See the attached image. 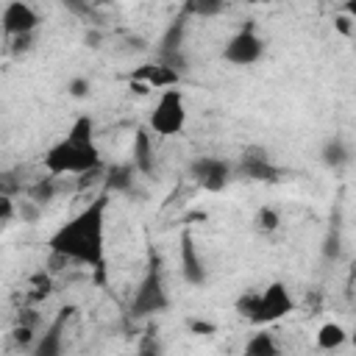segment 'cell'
<instances>
[{"label":"cell","instance_id":"cell-15","mask_svg":"<svg viewBox=\"0 0 356 356\" xmlns=\"http://www.w3.org/2000/svg\"><path fill=\"white\" fill-rule=\"evenodd\" d=\"M320 159L328 170H342L350 161V147L342 136H331V139H325V145L320 150Z\"/></svg>","mask_w":356,"mask_h":356},{"label":"cell","instance_id":"cell-16","mask_svg":"<svg viewBox=\"0 0 356 356\" xmlns=\"http://www.w3.org/2000/svg\"><path fill=\"white\" fill-rule=\"evenodd\" d=\"M184 31H186V11L170 22V28L164 31L161 42H159V56H170V53H181L184 50Z\"/></svg>","mask_w":356,"mask_h":356},{"label":"cell","instance_id":"cell-28","mask_svg":"<svg viewBox=\"0 0 356 356\" xmlns=\"http://www.w3.org/2000/svg\"><path fill=\"white\" fill-rule=\"evenodd\" d=\"M348 22H350V19H345V17H339V19H337V28H339L342 33H348Z\"/></svg>","mask_w":356,"mask_h":356},{"label":"cell","instance_id":"cell-8","mask_svg":"<svg viewBox=\"0 0 356 356\" xmlns=\"http://www.w3.org/2000/svg\"><path fill=\"white\" fill-rule=\"evenodd\" d=\"M236 172L248 181H259V184H278L284 170L270 159V153L259 145H250L242 150L239 156V164H236Z\"/></svg>","mask_w":356,"mask_h":356},{"label":"cell","instance_id":"cell-21","mask_svg":"<svg viewBox=\"0 0 356 356\" xmlns=\"http://www.w3.org/2000/svg\"><path fill=\"white\" fill-rule=\"evenodd\" d=\"M278 225H281V214H278L275 209L261 206V209L256 211V228H259L261 234H273V231H278Z\"/></svg>","mask_w":356,"mask_h":356},{"label":"cell","instance_id":"cell-10","mask_svg":"<svg viewBox=\"0 0 356 356\" xmlns=\"http://www.w3.org/2000/svg\"><path fill=\"white\" fill-rule=\"evenodd\" d=\"M178 264H181V275L186 284H192V286L206 284V264H203V256L189 231H184L178 239Z\"/></svg>","mask_w":356,"mask_h":356},{"label":"cell","instance_id":"cell-2","mask_svg":"<svg viewBox=\"0 0 356 356\" xmlns=\"http://www.w3.org/2000/svg\"><path fill=\"white\" fill-rule=\"evenodd\" d=\"M42 164L47 175H95L103 167L100 150L95 145V122L89 114L78 117L67 136H61L56 145H50L42 156Z\"/></svg>","mask_w":356,"mask_h":356},{"label":"cell","instance_id":"cell-9","mask_svg":"<svg viewBox=\"0 0 356 356\" xmlns=\"http://www.w3.org/2000/svg\"><path fill=\"white\" fill-rule=\"evenodd\" d=\"M0 22H3L6 39H19V36H31V33L39 28L42 19H39V11H36L31 3L11 0V3L3 6Z\"/></svg>","mask_w":356,"mask_h":356},{"label":"cell","instance_id":"cell-24","mask_svg":"<svg viewBox=\"0 0 356 356\" xmlns=\"http://www.w3.org/2000/svg\"><path fill=\"white\" fill-rule=\"evenodd\" d=\"M19 217H22L25 222H36V220H39V203H33V200H22V206H19Z\"/></svg>","mask_w":356,"mask_h":356},{"label":"cell","instance_id":"cell-23","mask_svg":"<svg viewBox=\"0 0 356 356\" xmlns=\"http://www.w3.org/2000/svg\"><path fill=\"white\" fill-rule=\"evenodd\" d=\"M136 356H164V353H161V342H159V337H153V334L147 331V334L139 339Z\"/></svg>","mask_w":356,"mask_h":356},{"label":"cell","instance_id":"cell-11","mask_svg":"<svg viewBox=\"0 0 356 356\" xmlns=\"http://www.w3.org/2000/svg\"><path fill=\"white\" fill-rule=\"evenodd\" d=\"M72 312H75L72 306H64L58 312V317L36 337V342L31 348V356H64V325H67V317Z\"/></svg>","mask_w":356,"mask_h":356},{"label":"cell","instance_id":"cell-12","mask_svg":"<svg viewBox=\"0 0 356 356\" xmlns=\"http://www.w3.org/2000/svg\"><path fill=\"white\" fill-rule=\"evenodd\" d=\"M131 81H139V83H145L150 89H164L167 92V89H178L181 72H175L172 67H167L161 61H147V64H142V67L134 70Z\"/></svg>","mask_w":356,"mask_h":356},{"label":"cell","instance_id":"cell-6","mask_svg":"<svg viewBox=\"0 0 356 356\" xmlns=\"http://www.w3.org/2000/svg\"><path fill=\"white\" fill-rule=\"evenodd\" d=\"M292 309H295V300H292L289 289L281 281H273L264 289H259V303H256L250 323L253 325H270V323L286 317Z\"/></svg>","mask_w":356,"mask_h":356},{"label":"cell","instance_id":"cell-27","mask_svg":"<svg viewBox=\"0 0 356 356\" xmlns=\"http://www.w3.org/2000/svg\"><path fill=\"white\" fill-rule=\"evenodd\" d=\"M345 14L353 19V25H356V0H350V3H345Z\"/></svg>","mask_w":356,"mask_h":356},{"label":"cell","instance_id":"cell-26","mask_svg":"<svg viewBox=\"0 0 356 356\" xmlns=\"http://www.w3.org/2000/svg\"><path fill=\"white\" fill-rule=\"evenodd\" d=\"M11 217H14V200H11L8 195H3V197H0V222L8 225Z\"/></svg>","mask_w":356,"mask_h":356},{"label":"cell","instance_id":"cell-20","mask_svg":"<svg viewBox=\"0 0 356 356\" xmlns=\"http://www.w3.org/2000/svg\"><path fill=\"white\" fill-rule=\"evenodd\" d=\"M222 8L225 6L220 0H192V3L184 6V11L195 14V17H217V14H222Z\"/></svg>","mask_w":356,"mask_h":356},{"label":"cell","instance_id":"cell-22","mask_svg":"<svg viewBox=\"0 0 356 356\" xmlns=\"http://www.w3.org/2000/svg\"><path fill=\"white\" fill-rule=\"evenodd\" d=\"M256 303H259V292H245V295H239V298H236V314L250 323V317H253V312H256Z\"/></svg>","mask_w":356,"mask_h":356},{"label":"cell","instance_id":"cell-4","mask_svg":"<svg viewBox=\"0 0 356 356\" xmlns=\"http://www.w3.org/2000/svg\"><path fill=\"white\" fill-rule=\"evenodd\" d=\"M186 125V100H184V92L181 89H167L159 95L153 111H150V120H147V128L150 134L156 136H175L181 134Z\"/></svg>","mask_w":356,"mask_h":356},{"label":"cell","instance_id":"cell-14","mask_svg":"<svg viewBox=\"0 0 356 356\" xmlns=\"http://www.w3.org/2000/svg\"><path fill=\"white\" fill-rule=\"evenodd\" d=\"M136 167L131 161H117L106 170V192H131Z\"/></svg>","mask_w":356,"mask_h":356},{"label":"cell","instance_id":"cell-25","mask_svg":"<svg viewBox=\"0 0 356 356\" xmlns=\"http://www.w3.org/2000/svg\"><path fill=\"white\" fill-rule=\"evenodd\" d=\"M67 89H70L72 97H86V95H89V81H86V78H72V81L67 83Z\"/></svg>","mask_w":356,"mask_h":356},{"label":"cell","instance_id":"cell-7","mask_svg":"<svg viewBox=\"0 0 356 356\" xmlns=\"http://www.w3.org/2000/svg\"><path fill=\"white\" fill-rule=\"evenodd\" d=\"M189 175H192V181L200 189H206V192H222L231 184L234 167H231V161H225L220 156H197L189 164Z\"/></svg>","mask_w":356,"mask_h":356},{"label":"cell","instance_id":"cell-18","mask_svg":"<svg viewBox=\"0 0 356 356\" xmlns=\"http://www.w3.org/2000/svg\"><path fill=\"white\" fill-rule=\"evenodd\" d=\"M348 331L339 325V323H325V325H320V331H317V348H323V350H334V348H342L345 342H348Z\"/></svg>","mask_w":356,"mask_h":356},{"label":"cell","instance_id":"cell-29","mask_svg":"<svg viewBox=\"0 0 356 356\" xmlns=\"http://www.w3.org/2000/svg\"><path fill=\"white\" fill-rule=\"evenodd\" d=\"M350 342H353V348H356V325H353V331H350Z\"/></svg>","mask_w":356,"mask_h":356},{"label":"cell","instance_id":"cell-17","mask_svg":"<svg viewBox=\"0 0 356 356\" xmlns=\"http://www.w3.org/2000/svg\"><path fill=\"white\" fill-rule=\"evenodd\" d=\"M242 356H281V350H278V342L270 331H256L248 337Z\"/></svg>","mask_w":356,"mask_h":356},{"label":"cell","instance_id":"cell-3","mask_svg":"<svg viewBox=\"0 0 356 356\" xmlns=\"http://www.w3.org/2000/svg\"><path fill=\"white\" fill-rule=\"evenodd\" d=\"M167 306H170V295H167V286H164L161 259H159V253H150L147 267H145V275L136 284L128 309H131V317L145 320V317H156V314L167 312Z\"/></svg>","mask_w":356,"mask_h":356},{"label":"cell","instance_id":"cell-1","mask_svg":"<svg viewBox=\"0 0 356 356\" xmlns=\"http://www.w3.org/2000/svg\"><path fill=\"white\" fill-rule=\"evenodd\" d=\"M106 209H108V192L97 195L92 203H86L75 217L61 222L50 239L47 248L50 253L86 264L97 270L103 278V264H106Z\"/></svg>","mask_w":356,"mask_h":356},{"label":"cell","instance_id":"cell-5","mask_svg":"<svg viewBox=\"0 0 356 356\" xmlns=\"http://www.w3.org/2000/svg\"><path fill=\"white\" fill-rule=\"evenodd\" d=\"M261 56H264V39L259 36V31H256L253 22L242 25V28L225 42V47H222V61H228V64H234V67H250V64H256Z\"/></svg>","mask_w":356,"mask_h":356},{"label":"cell","instance_id":"cell-13","mask_svg":"<svg viewBox=\"0 0 356 356\" xmlns=\"http://www.w3.org/2000/svg\"><path fill=\"white\" fill-rule=\"evenodd\" d=\"M131 164L142 175H153L156 170V156H153V142H150V128H136L134 142H131Z\"/></svg>","mask_w":356,"mask_h":356},{"label":"cell","instance_id":"cell-19","mask_svg":"<svg viewBox=\"0 0 356 356\" xmlns=\"http://www.w3.org/2000/svg\"><path fill=\"white\" fill-rule=\"evenodd\" d=\"M53 195H56V178L53 175H47V178H39L31 189H28V200H33V203H47V200H53Z\"/></svg>","mask_w":356,"mask_h":356}]
</instances>
